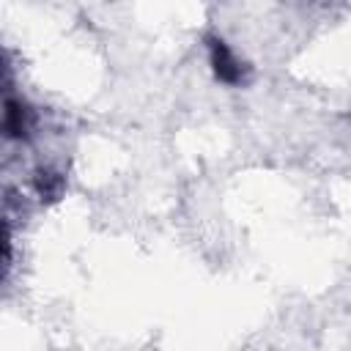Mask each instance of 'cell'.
<instances>
[{
    "mask_svg": "<svg viewBox=\"0 0 351 351\" xmlns=\"http://www.w3.org/2000/svg\"><path fill=\"white\" fill-rule=\"evenodd\" d=\"M206 49H208L211 71L222 85H233L236 88V85H244L250 80V69L244 66V60H239V55L228 47V41L222 36L208 33L206 36Z\"/></svg>",
    "mask_w": 351,
    "mask_h": 351,
    "instance_id": "cell-1",
    "label": "cell"
},
{
    "mask_svg": "<svg viewBox=\"0 0 351 351\" xmlns=\"http://www.w3.org/2000/svg\"><path fill=\"white\" fill-rule=\"evenodd\" d=\"M36 126V112L25 99H16L11 90H5L3 104V132L8 140H27Z\"/></svg>",
    "mask_w": 351,
    "mask_h": 351,
    "instance_id": "cell-2",
    "label": "cell"
},
{
    "mask_svg": "<svg viewBox=\"0 0 351 351\" xmlns=\"http://www.w3.org/2000/svg\"><path fill=\"white\" fill-rule=\"evenodd\" d=\"M33 189L41 203H55V200H60V195L66 189V178L55 167H38L33 176Z\"/></svg>",
    "mask_w": 351,
    "mask_h": 351,
    "instance_id": "cell-3",
    "label": "cell"
}]
</instances>
